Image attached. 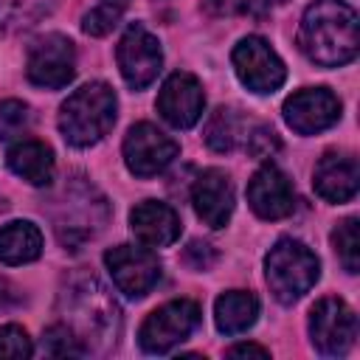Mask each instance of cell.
<instances>
[{
	"label": "cell",
	"mask_w": 360,
	"mask_h": 360,
	"mask_svg": "<svg viewBox=\"0 0 360 360\" xmlns=\"http://www.w3.org/2000/svg\"><path fill=\"white\" fill-rule=\"evenodd\" d=\"M65 326L87 352H107L121 335V309L110 290L90 273H70L59 292Z\"/></svg>",
	"instance_id": "obj_1"
},
{
	"label": "cell",
	"mask_w": 360,
	"mask_h": 360,
	"mask_svg": "<svg viewBox=\"0 0 360 360\" xmlns=\"http://www.w3.org/2000/svg\"><path fill=\"white\" fill-rule=\"evenodd\" d=\"M301 51L323 68L346 65L357 56V11L343 0H315L307 6L298 25Z\"/></svg>",
	"instance_id": "obj_2"
},
{
	"label": "cell",
	"mask_w": 360,
	"mask_h": 360,
	"mask_svg": "<svg viewBox=\"0 0 360 360\" xmlns=\"http://www.w3.org/2000/svg\"><path fill=\"white\" fill-rule=\"evenodd\" d=\"M115 93L104 82H90L68 96L59 110V132L70 146L98 143L115 124Z\"/></svg>",
	"instance_id": "obj_3"
},
{
	"label": "cell",
	"mask_w": 360,
	"mask_h": 360,
	"mask_svg": "<svg viewBox=\"0 0 360 360\" xmlns=\"http://www.w3.org/2000/svg\"><path fill=\"white\" fill-rule=\"evenodd\" d=\"M264 276L276 301L292 304L312 290V284L321 276V262L304 242L281 239L270 248L264 259Z\"/></svg>",
	"instance_id": "obj_4"
},
{
	"label": "cell",
	"mask_w": 360,
	"mask_h": 360,
	"mask_svg": "<svg viewBox=\"0 0 360 360\" xmlns=\"http://www.w3.org/2000/svg\"><path fill=\"white\" fill-rule=\"evenodd\" d=\"M200 323V307L188 298L169 301L158 307L141 326L138 343L149 354H166L177 343H183Z\"/></svg>",
	"instance_id": "obj_5"
},
{
	"label": "cell",
	"mask_w": 360,
	"mask_h": 360,
	"mask_svg": "<svg viewBox=\"0 0 360 360\" xmlns=\"http://www.w3.org/2000/svg\"><path fill=\"white\" fill-rule=\"evenodd\" d=\"M309 338L323 357H340L357 338V315L343 298H321L309 312Z\"/></svg>",
	"instance_id": "obj_6"
},
{
	"label": "cell",
	"mask_w": 360,
	"mask_h": 360,
	"mask_svg": "<svg viewBox=\"0 0 360 360\" xmlns=\"http://www.w3.org/2000/svg\"><path fill=\"white\" fill-rule=\"evenodd\" d=\"M231 59H233V70H236L239 82L248 90L259 93V96L278 90L284 84V79H287L284 62L270 48V42L262 39V37H245V39H239V45L233 48Z\"/></svg>",
	"instance_id": "obj_7"
},
{
	"label": "cell",
	"mask_w": 360,
	"mask_h": 360,
	"mask_svg": "<svg viewBox=\"0 0 360 360\" xmlns=\"http://www.w3.org/2000/svg\"><path fill=\"white\" fill-rule=\"evenodd\" d=\"M177 141L149 121L129 127L124 138V160L135 177H155L177 158Z\"/></svg>",
	"instance_id": "obj_8"
},
{
	"label": "cell",
	"mask_w": 360,
	"mask_h": 360,
	"mask_svg": "<svg viewBox=\"0 0 360 360\" xmlns=\"http://www.w3.org/2000/svg\"><path fill=\"white\" fill-rule=\"evenodd\" d=\"M115 56H118L121 76L132 90L149 87L158 79L160 65H163V51H160L158 37H152L141 22H135L124 31Z\"/></svg>",
	"instance_id": "obj_9"
},
{
	"label": "cell",
	"mask_w": 360,
	"mask_h": 360,
	"mask_svg": "<svg viewBox=\"0 0 360 360\" xmlns=\"http://www.w3.org/2000/svg\"><path fill=\"white\" fill-rule=\"evenodd\" d=\"M104 264L115 287L129 298H143L160 278V262L149 248L115 245L104 253Z\"/></svg>",
	"instance_id": "obj_10"
},
{
	"label": "cell",
	"mask_w": 360,
	"mask_h": 360,
	"mask_svg": "<svg viewBox=\"0 0 360 360\" xmlns=\"http://www.w3.org/2000/svg\"><path fill=\"white\" fill-rule=\"evenodd\" d=\"M25 73L37 87H48V90L65 87L76 73L73 42L62 34H45L31 45Z\"/></svg>",
	"instance_id": "obj_11"
},
{
	"label": "cell",
	"mask_w": 360,
	"mask_h": 360,
	"mask_svg": "<svg viewBox=\"0 0 360 360\" xmlns=\"http://www.w3.org/2000/svg\"><path fill=\"white\" fill-rule=\"evenodd\" d=\"M340 118V101L326 87H307L284 101V121L298 135H315L329 129Z\"/></svg>",
	"instance_id": "obj_12"
},
{
	"label": "cell",
	"mask_w": 360,
	"mask_h": 360,
	"mask_svg": "<svg viewBox=\"0 0 360 360\" xmlns=\"http://www.w3.org/2000/svg\"><path fill=\"white\" fill-rule=\"evenodd\" d=\"M202 84L191 73H172L158 93V112L177 129L194 127L202 115Z\"/></svg>",
	"instance_id": "obj_13"
},
{
	"label": "cell",
	"mask_w": 360,
	"mask_h": 360,
	"mask_svg": "<svg viewBox=\"0 0 360 360\" xmlns=\"http://www.w3.org/2000/svg\"><path fill=\"white\" fill-rule=\"evenodd\" d=\"M248 202L262 219L287 217L292 211V205H295V194H292L290 177L273 163L262 166L248 183Z\"/></svg>",
	"instance_id": "obj_14"
},
{
	"label": "cell",
	"mask_w": 360,
	"mask_h": 360,
	"mask_svg": "<svg viewBox=\"0 0 360 360\" xmlns=\"http://www.w3.org/2000/svg\"><path fill=\"white\" fill-rule=\"evenodd\" d=\"M191 202L197 217L211 225L222 228L233 214V183L222 169H205L191 186Z\"/></svg>",
	"instance_id": "obj_15"
},
{
	"label": "cell",
	"mask_w": 360,
	"mask_h": 360,
	"mask_svg": "<svg viewBox=\"0 0 360 360\" xmlns=\"http://www.w3.org/2000/svg\"><path fill=\"white\" fill-rule=\"evenodd\" d=\"M312 186L326 202H349L360 186L357 160L343 152H326L312 172Z\"/></svg>",
	"instance_id": "obj_16"
},
{
	"label": "cell",
	"mask_w": 360,
	"mask_h": 360,
	"mask_svg": "<svg viewBox=\"0 0 360 360\" xmlns=\"http://www.w3.org/2000/svg\"><path fill=\"white\" fill-rule=\"evenodd\" d=\"M129 228L146 248H166L180 236V217L172 205L143 200L129 211Z\"/></svg>",
	"instance_id": "obj_17"
},
{
	"label": "cell",
	"mask_w": 360,
	"mask_h": 360,
	"mask_svg": "<svg viewBox=\"0 0 360 360\" xmlns=\"http://www.w3.org/2000/svg\"><path fill=\"white\" fill-rule=\"evenodd\" d=\"M8 166L31 186H48L53 177V152L42 141H20L8 149Z\"/></svg>",
	"instance_id": "obj_18"
},
{
	"label": "cell",
	"mask_w": 360,
	"mask_h": 360,
	"mask_svg": "<svg viewBox=\"0 0 360 360\" xmlns=\"http://www.w3.org/2000/svg\"><path fill=\"white\" fill-rule=\"evenodd\" d=\"M259 318V298L245 290L222 292L214 304V323L222 335H239L250 329Z\"/></svg>",
	"instance_id": "obj_19"
},
{
	"label": "cell",
	"mask_w": 360,
	"mask_h": 360,
	"mask_svg": "<svg viewBox=\"0 0 360 360\" xmlns=\"http://www.w3.org/2000/svg\"><path fill=\"white\" fill-rule=\"evenodd\" d=\"M42 253V233L34 222L17 219L0 228V262L3 264H28Z\"/></svg>",
	"instance_id": "obj_20"
},
{
	"label": "cell",
	"mask_w": 360,
	"mask_h": 360,
	"mask_svg": "<svg viewBox=\"0 0 360 360\" xmlns=\"http://www.w3.org/2000/svg\"><path fill=\"white\" fill-rule=\"evenodd\" d=\"M242 118L236 115V110L231 107H219L208 124H205V143L214 149V152H233L245 135H242Z\"/></svg>",
	"instance_id": "obj_21"
},
{
	"label": "cell",
	"mask_w": 360,
	"mask_h": 360,
	"mask_svg": "<svg viewBox=\"0 0 360 360\" xmlns=\"http://www.w3.org/2000/svg\"><path fill=\"white\" fill-rule=\"evenodd\" d=\"M332 245H335V253H338L340 264L346 267V273H357L360 270V233H357L354 217L343 219L332 231Z\"/></svg>",
	"instance_id": "obj_22"
},
{
	"label": "cell",
	"mask_w": 360,
	"mask_h": 360,
	"mask_svg": "<svg viewBox=\"0 0 360 360\" xmlns=\"http://www.w3.org/2000/svg\"><path fill=\"white\" fill-rule=\"evenodd\" d=\"M124 8H127V0H98V3L82 17L84 34H90V37H104V34H110V31L118 25Z\"/></svg>",
	"instance_id": "obj_23"
},
{
	"label": "cell",
	"mask_w": 360,
	"mask_h": 360,
	"mask_svg": "<svg viewBox=\"0 0 360 360\" xmlns=\"http://www.w3.org/2000/svg\"><path fill=\"white\" fill-rule=\"evenodd\" d=\"M28 121H31V112L22 101H17V98L0 101V141H11V138L22 135Z\"/></svg>",
	"instance_id": "obj_24"
},
{
	"label": "cell",
	"mask_w": 360,
	"mask_h": 360,
	"mask_svg": "<svg viewBox=\"0 0 360 360\" xmlns=\"http://www.w3.org/2000/svg\"><path fill=\"white\" fill-rule=\"evenodd\" d=\"M42 349H45V354H53V357H68V354L79 357V354H84L82 343L73 338V332H70L65 323H56V326L45 329Z\"/></svg>",
	"instance_id": "obj_25"
},
{
	"label": "cell",
	"mask_w": 360,
	"mask_h": 360,
	"mask_svg": "<svg viewBox=\"0 0 360 360\" xmlns=\"http://www.w3.org/2000/svg\"><path fill=\"white\" fill-rule=\"evenodd\" d=\"M34 346H31V338L25 329L8 323V326H0V357H14V360H22V357H31Z\"/></svg>",
	"instance_id": "obj_26"
},
{
	"label": "cell",
	"mask_w": 360,
	"mask_h": 360,
	"mask_svg": "<svg viewBox=\"0 0 360 360\" xmlns=\"http://www.w3.org/2000/svg\"><path fill=\"white\" fill-rule=\"evenodd\" d=\"M278 146H281L278 135H276L270 127H264V124L253 127V129H250V135H245V149H248L253 158H259V160L273 158V155L278 152Z\"/></svg>",
	"instance_id": "obj_27"
},
{
	"label": "cell",
	"mask_w": 360,
	"mask_h": 360,
	"mask_svg": "<svg viewBox=\"0 0 360 360\" xmlns=\"http://www.w3.org/2000/svg\"><path fill=\"white\" fill-rule=\"evenodd\" d=\"M270 352L264 346H256V343H239V346H231L228 349V357H267Z\"/></svg>",
	"instance_id": "obj_28"
},
{
	"label": "cell",
	"mask_w": 360,
	"mask_h": 360,
	"mask_svg": "<svg viewBox=\"0 0 360 360\" xmlns=\"http://www.w3.org/2000/svg\"><path fill=\"white\" fill-rule=\"evenodd\" d=\"M267 3H287V0H267Z\"/></svg>",
	"instance_id": "obj_29"
}]
</instances>
